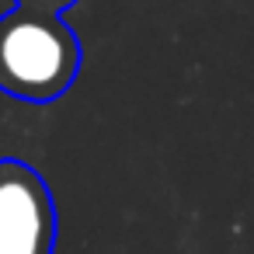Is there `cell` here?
<instances>
[{
	"label": "cell",
	"instance_id": "6da1fadb",
	"mask_svg": "<svg viewBox=\"0 0 254 254\" xmlns=\"http://www.w3.org/2000/svg\"><path fill=\"white\" fill-rule=\"evenodd\" d=\"M80 73V39L53 11L14 7L0 18V91L46 105Z\"/></svg>",
	"mask_w": 254,
	"mask_h": 254
},
{
	"label": "cell",
	"instance_id": "7a4b0ae2",
	"mask_svg": "<svg viewBox=\"0 0 254 254\" xmlns=\"http://www.w3.org/2000/svg\"><path fill=\"white\" fill-rule=\"evenodd\" d=\"M56 202L46 178L25 160H0V254H53Z\"/></svg>",
	"mask_w": 254,
	"mask_h": 254
},
{
	"label": "cell",
	"instance_id": "3957f363",
	"mask_svg": "<svg viewBox=\"0 0 254 254\" xmlns=\"http://www.w3.org/2000/svg\"><path fill=\"white\" fill-rule=\"evenodd\" d=\"M70 4H77V0H18V7H32V11H53V14H63Z\"/></svg>",
	"mask_w": 254,
	"mask_h": 254
}]
</instances>
